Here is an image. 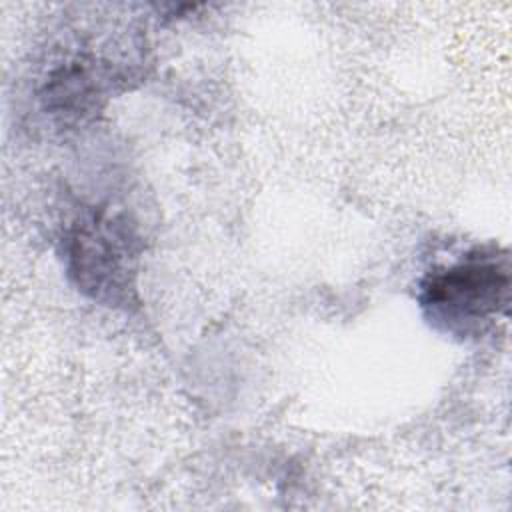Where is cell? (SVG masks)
Returning <instances> with one entry per match:
<instances>
[{
	"mask_svg": "<svg viewBox=\"0 0 512 512\" xmlns=\"http://www.w3.org/2000/svg\"><path fill=\"white\" fill-rule=\"evenodd\" d=\"M424 318L460 340L480 336L508 312L510 258L498 248H476L458 262L430 270L418 284Z\"/></svg>",
	"mask_w": 512,
	"mask_h": 512,
	"instance_id": "cell-1",
	"label": "cell"
},
{
	"mask_svg": "<svg viewBox=\"0 0 512 512\" xmlns=\"http://www.w3.org/2000/svg\"><path fill=\"white\" fill-rule=\"evenodd\" d=\"M64 258L76 288L94 302L134 304L142 238L126 214L110 208L80 214L66 232Z\"/></svg>",
	"mask_w": 512,
	"mask_h": 512,
	"instance_id": "cell-2",
	"label": "cell"
}]
</instances>
